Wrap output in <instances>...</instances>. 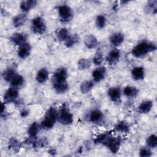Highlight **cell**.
I'll list each match as a JSON object with an SVG mask.
<instances>
[{
  "instance_id": "obj_1",
  "label": "cell",
  "mask_w": 157,
  "mask_h": 157,
  "mask_svg": "<svg viewBox=\"0 0 157 157\" xmlns=\"http://www.w3.org/2000/svg\"><path fill=\"white\" fill-rule=\"evenodd\" d=\"M156 48V47L155 44L147 42H142L132 48L131 53L134 56L139 58L149 52L155 50Z\"/></svg>"
},
{
  "instance_id": "obj_2",
  "label": "cell",
  "mask_w": 157,
  "mask_h": 157,
  "mask_svg": "<svg viewBox=\"0 0 157 157\" xmlns=\"http://www.w3.org/2000/svg\"><path fill=\"white\" fill-rule=\"evenodd\" d=\"M58 113L53 107H50L47 112L44 120L41 123L42 127L45 129H51L58 118Z\"/></svg>"
},
{
  "instance_id": "obj_3",
  "label": "cell",
  "mask_w": 157,
  "mask_h": 157,
  "mask_svg": "<svg viewBox=\"0 0 157 157\" xmlns=\"http://www.w3.org/2000/svg\"><path fill=\"white\" fill-rule=\"evenodd\" d=\"M67 77V71L65 68H59L55 72L53 77V85H59L67 83L66 78Z\"/></svg>"
},
{
  "instance_id": "obj_4",
  "label": "cell",
  "mask_w": 157,
  "mask_h": 157,
  "mask_svg": "<svg viewBox=\"0 0 157 157\" xmlns=\"http://www.w3.org/2000/svg\"><path fill=\"white\" fill-rule=\"evenodd\" d=\"M106 145L112 153H117L119 149L121 144V139L118 137H110L107 136L102 142Z\"/></svg>"
},
{
  "instance_id": "obj_5",
  "label": "cell",
  "mask_w": 157,
  "mask_h": 157,
  "mask_svg": "<svg viewBox=\"0 0 157 157\" xmlns=\"http://www.w3.org/2000/svg\"><path fill=\"white\" fill-rule=\"evenodd\" d=\"M32 29L36 34H42L46 29V26L43 19L41 17H36L33 20Z\"/></svg>"
},
{
  "instance_id": "obj_6",
  "label": "cell",
  "mask_w": 157,
  "mask_h": 157,
  "mask_svg": "<svg viewBox=\"0 0 157 157\" xmlns=\"http://www.w3.org/2000/svg\"><path fill=\"white\" fill-rule=\"evenodd\" d=\"M59 121L63 124H69L72 122L73 117L72 115L68 111V110L65 107H63L58 116Z\"/></svg>"
},
{
  "instance_id": "obj_7",
  "label": "cell",
  "mask_w": 157,
  "mask_h": 157,
  "mask_svg": "<svg viewBox=\"0 0 157 157\" xmlns=\"http://www.w3.org/2000/svg\"><path fill=\"white\" fill-rule=\"evenodd\" d=\"M18 96V91L17 88L10 87L5 93L4 95V101L6 103L14 102Z\"/></svg>"
},
{
  "instance_id": "obj_8",
  "label": "cell",
  "mask_w": 157,
  "mask_h": 157,
  "mask_svg": "<svg viewBox=\"0 0 157 157\" xmlns=\"http://www.w3.org/2000/svg\"><path fill=\"white\" fill-rule=\"evenodd\" d=\"M59 15L64 21H68L72 17V13L71 9L67 5H63L58 8Z\"/></svg>"
},
{
  "instance_id": "obj_9",
  "label": "cell",
  "mask_w": 157,
  "mask_h": 157,
  "mask_svg": "<svg viewBox=\"0 0 157 157\" xmlns=\"http://www.w3.org/2000/svg\"><path fill=\"white\" fill-rule=\"evenodd\" d=\"M31 46L29 44L25 42L20 45L18 50V55L20 58L25 59L27 58L30 53Z\"/></svg>"
},
{
  "instance_id": "obj_10",
  "label": "cell",
  "mask_w": 157,
  "mask_h": 157,
  "mask_svg": "<svg viewBox=\"0 0 157 157\" xmlns=\"http://www.w3.org/2000/svg\"><path fill=\"white\" fill-rule=\"evenodd\" d=\"M108 94L112 101L114 102H120L121 98V91L119 88H110L108 91Z\"/></svg>"
},
{
  "instance_id": "obj_11",
  "label": "cell",
  "mask_w": 157,
  "mask_h": 157,
  "mask_svg": "<svg viewBox=\"0 0 157 157\" xmlns=\"http://www.w3.org/2000/svg\"><path fill=\"white\" fill-rule=\"evenodd\" d=\"M120 51L117 49H113L110 52L108 56H107V61L110 65L115 64L118 62L120 58Z\"/></svg>"
},
{
  "instance_id": "obj_12",
  "label": "cell",
  "mask_w": 157,
  "mask_h": 157,
  "mask_svg": "<svg viewBox=\"0 0 157 157\" xmlns=\"http://www.w3.org/2000/svg\"><path fill=\"white\" fill-rule=\"evenodd\" d=\"M105 68L104 67H99L93 71L92 76L95 82H99L102 80L105 75Z\"/></svg>"
},
{
  "instance_id": "obj_13",
  "label": "cell",
  "mask_w": 157,
  "mask_h": 157,
  "mask_svg": "<svg viewBox=\"0 0 157 157\" xmlns=\"http://www.w3.org/2000/svg\"><path fill=\"white\" fill-rule=\"evenodd\" d=\"M26 36L25 34L22 33H15L10 38V40L15 45H20L25 42Z\"/></svg>"
},
{
  "instance_id": "obj_14",
  "label": "cell",
  "mask_w": 157,
  "mask_h": 157,
  "mask_svg": "<svg viewBox=\"0 0 157 157\" xmlns=\"http://www.w3.org/2000/svg\"><path fill=\"white\" fill-rule=\"evenodd\" d=\"M123 40L124 35L120 33H114L110 37V43L115 47L120 45L123 42Z\"/></svg>"
},
{
  "instance_id": "obj_15",
  "label": "cell",
  "mask_w": 157,
  "mask_h": 157,
  "mask_svg": "<svg viewBox=\"0 0 157 157\" xmlns=\"http://www.w3.org/2000/svg\"><path fill=\"white\" fill-rule=\"evenodd\" d=\"M153 107V102L150 101H144L142 102L139 107L138 110L140 113H148Z\"/></svg>"
},
{
  "instance_id": "obj_16",
  "label": "cell",
  "mask_w": 157,
  "mask_h": 157,
  "mask_svg": "<svg viewBox=\"0 0 157 157\" xmlns=\"http://www.w3.org/2000/svg\"><path fill=\"white\" fill-rule=\"evenodd\" d=\"M48 78V71L45 69L42 68L40 69L36 75V80L38 83H42L45 82Z\"/></svg>"
},
{
  "instance_id": "obj_17",
  "label": "cell",
  "mask_w": 157,
  "mask_h": 157,
  "mask_svg": "<svg viewBox=\"0 0 157 157\" xmlns=\"http://www.w3.org/2000/svg\"><path fill=\"white\" fill-rule=\"evenodd\" d=\"M132 78L136 80H142L144 77V71L142 67H136L131 71Z\"/></svg>"
},
{
  "instance_id": "obj_18",
  "label": "cell",
  "mask_w": 157,
  "mask_h": 157,
  "mask_svg": "<svg viewBox=\"0 0 157 157\" xmlns=\"http://www.w3.org/2000/svg\"><path fill=\"white\" fill-rule=\"evenodd\" d=\"M98 44L97 39L93 35H88L85 39V44L88 48H95Z\"/></svg>"
},
{
  "instance_id": "obj_19",
  "label": "cell",
  "mask_w": 157,
  "mask_h": 157,
  "mask_svg": "<svg viewBox=\"0 0 157 157\" xmlns=\"http://www.w3.org/2000/svg\"><path fill=\"white\" fill-rule=\"evenodd\" d=\"M27 19L26 15L25 14L21 13L17 15L13 19V24L15 27H19L21 26L25 23Z\"/></svg>"
},
{
  "instance_id": "obj_20",
  "label": "cell",
  "mask_w": 157,
  "mask_h": 157,
  "mask_svg": "<svg viewBox=\"0 0 157 157\" xmlns=\"http://www.w3.org/2000/svg\"><path fill=\"white\" fill-rule=\"evenodd\" d=\"M12 86L18 88L21 86L24 83V78L21 75L15 74L10 81Z\"/></svg>"
},
{
  "instance_id": "obj_21",
  "label": "cell",
  "mask_w": 157,
  "mask_h": 157,
  "mask_svg": "<svg viewBox=\"0 0 157 157\" xmlns=\"http://www.w3.org/2000/svg\"><path fill=\"white\" fill-rule=\"evenodd\" d=\"M123 92H124V94L127 97L134 98L138 94V90L136 87L131 86H127L124 88Z\"/></svg>"
},
{
  "instance_id": "obj_22",
  "label": "cell",
  "mask_w": 157,
  "mask_h": 157,
  "mask_svg": "<svg viewBox=\"0 0 157 157\" xmlns=\"http://www.w3.org/2000/svg\"><path fill=\"white\" fill-rule=\"evenodd\" d=\"M102 117L103 115L101 111L99 110H94L90 115V120L93 123H96L102 119Z\"/></svg>"
},
{
  "instance_id": "obj_23",
  "label": "cell",
  "mask_w": 157,
  "mask_h": 157,
  "mask_svg": "<svg viewBox=\"0 0 157 157\" xmlns=\"http://www.w3.org/2000/svg\"><path fill=\"white\" fill-rule=\"evenodd\" d=\"M36 1H24L20 4V9L22 11L26 12L29 11L31 8H33L36 5Z\"/></svg>"
},
{
  "instance_id": "obj_24",
  "label": "cell",
  "mask_w": 157,
  "mask_h": 157,
  "mask_svg": "<svg viewBox=\"0 0 157 157\" xmlns=\"http://www.w3.org/2000/svg\"><path fill=\"white\" fill-rule=\"evenodd\" d=\"M39 131L38 124L34 122L33 123L28 129V134L31 138H35Z\"/></svg>"
},
{
  "instance_id": "obj_25",
  "label": "cell",
  "mask_w": 157,
  "mask_h": 157,
  "mask_svg": "<svg viewBox=\"0 0 157 157\" xmlns=\"http://www.w3.org/2000/svg\"><path fill=\"white\" fill-rule=\"evenodd\" d=\"M93 86V82L90 80H86L83 82L80 86V90L82 93H86L88 92Z\"/></svg>"
},
{
  "instance_id": "obj_26",
  "label": "cell",
  "mask_w": 157,
  "mask_h": 157,
  "mask_svg": "<svg viewBox=\"0 0 157 157\" xmlns=\"http://www.w3.org/2000/svg\"><path fill=\"white\" fill-rule=\"evenodd\" d=\"M57 38L60 41H65L67 37L69 36L68 35V31L66 28H61L59 30H58L57 34Z\"/></svg>"
},
{
  "instance_id": "obj_27",
  "label": "cell",
  "mask_w": 157,
  "mask_h": 157,
  "mask_svg": "<svg viewBox=\"0 0 157 157\" xmlns=\"http://www.w3.org/2000/svg\"><path fill=\"white\" fill-rule=\"evenodd\" d=\"M78 40V37L77 35L69 36L66 40H65V45L67 47H71L76 44Z\"/></svg>"
},
{
  "instance_id": "obj_28",
  "label": "cell",
  "mask_w": 157,
  "mask_h": 157,
  "mask_svg": "<svg viewBox=\"0 0 157 157\" xmlns=\"http://www.w3.org/2000/svg\"><path fill=\"white\" fill-rule=\"evenodd\" d=\"M15 72L14 70L12 69H9L5 71L2 74V77L4 80L7 82H10L12 79V78L15 76Z\"/></svg>"
},
{
  "instance_id": "obj_29",
  "label": "cell",
  "mask_w": 157,
  "mask_h": 157,
  "mask_svg": "<svg viewBox=\"0 0 157 157\" xmlns=\"http://www.w3.org/2000/svg\"><path fill=\"white\" fill-rule=\"evenodd\" d=\"M53 88L58 93L61 94V93H65L68 90L69 85L67 83H65L53 85Z\"/></svg>"
},
{
  "instance_id": "obj_30",
  "label": "cell",
  "mask_w": 157,
  "mask_h": 157,
  "mask_svg": "<svg viewBox=\"0 0 157 157\" xmlns=\"http://www.w3.org/2000/svg\"><path fill=\"white\" fill-rule=\"evenodd\" d=\"M90 66H91V63L90 60L85 58H82L80 59L78 62V67L80 69H86L89 68Z\"/></svg>"
},
{
  "instance_id": "obj_31",
  "label": "cell",
  "mask_w": 157,
  "mask_h": 157,
  "mask_svg": "<svg viewBox=\"0 0 157 157\" xmlns=\"http://www.w3.org/2000/svg\"><path fill=\"white\" fill-rule=\"evenodd\" d=\"M156 1H150L147 4V10L148 12H150L152 13H156Z\"/></svg>"
},
{
  "instance_id": "obj_32",
  "label": "cell",
  "mask_w": 157,
  "mask_h": 157,
  "mask_svg": "<svg viewBox=\"0 0 157 157\" xmlns=\"http://www.w3.org/2000/svg\"><path fill=\"white\" fill-rule=\"evenodd\" d=\"M147 144L151 148H155L157 146V137L155 135L152 134L149 136L147 140Z\"/></svg>"
},
{
  "instance_id": "obj_33",
  "label": "cell",
  "mask_w": 157,
  "mask_h": 157,
  "mask_svg": "<svg viewBox=\"0 0 157 157\" xmlns=\"http://www.w3.org/2000/svg\"><path fill=\"white\" fill-rule=\"evenodd\" d=\"M96 25L98 28L102 29L105 26V18L103 15H98L96 19Z\"/></svg>"
},
{
  "instance_id": "obj_34",
  "label": "cell",
  "mask_w": 157,
  "mask_h": 157,
  "mask_svg": "<svg viewBox=\"0 0 157 157\" xmlns=\"http://www.w3.org/2000/svg\"><path fill=\"white\" fill-rule=\"evenodd\" d=\"M103 60L102 53L100 50H98L93 58V63L96 65H99Z\"/></svg>"
},
{
  "instance_id": "obj_35",
  "label": "cell",
  "mask_w": 157,
  "mask_h": 157,
  "mask_svg": "<svg viewBox=\"0 0 157 157\" xmlns=\"http://www.w3.org/2000/svg\"><path fill=\"white\" fill-rule=\"evenodd\" d=\"M115 129L117 131H120V132H127L128 131L129 127H128V125L126 123L121 122L116 126Z\"/></svg>"
},
{
  "instance_id": "obj_36",
  "label": "cell",
  "mask_w": 157,
  "mask_h": 157,
  "mask_svg": "<svg viewBox=\"0 0 157 157\" xmlns=\"http://www.w3.org/2000/svg\"><path fill=\"white\" fill-rule=\"evenodd\" d=\"M9 146L10 148L17 150L20 148V144L16 139L12 138L9 141Z\"/></svg>"
},
{
  "instance_id": "obj_37",
  "label": "cell",
  "mask_w": 157,
  "mask_h": 157,
  "mask_svg": "<svg viewBox=\"0 0 157 157\" xmlns=\"http://www.w3.org/2000/svg\"><path fill=\"white\" fill-rule=\"evenodd\" d=\"M139 154H140V156L142 157H148V156H150L151 155V151L149 150V149L147 148H142L140 151Z\"/></svg>"
},
{
  "instance_id": "obj_38",
  "label": "cell",
  "mask_w": 157,
  "mask_h": 157,
  "mask_svg": "<svg viewBox=\"0 0 157 157\" xmlns=\"http://www.w3.org/2000/svg\"><path fill=\"white\" fill-rule=\"evenodd\" d=\"M107 134H101L99 136H98L96 137V139H94V143L95 144H100V143H102L104 142V140L105 139V138L107 137Z\"/></svg>"
},
{
  "instance_id": "obj_39",
  "label": "cell",
  "mask_w": 157,
  "mask_h": 157,
  "mask_svg": "<svg viewBox=\"0 0 157 157\" xmlns=\"http://www.w3.org/2000/svg\"><path fill=\"white\" fill-rule=\"evenodd\" d=\"M28 114V112L26 111V110H23V111H22L21 113V115L22 117H26Z\"/></svg>"
},
{
  "instance_id": "obj_40",
  "label": "cell",
  "mask_w": 157,
  "mask_h": 157,
  "mask_svg": "<svg viewBox=\"0 0 157 157\" xmlns=\"http://www.w3.org/2000/svg\"><path fill=\"white\" fill-rule=\"evenodd\" d=\"M4 109H5V105L3 103H2L1 105V113H3Z\"/></svg>"
}]
</instances>
